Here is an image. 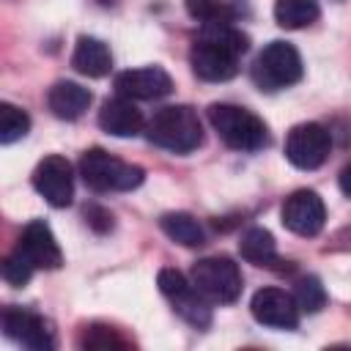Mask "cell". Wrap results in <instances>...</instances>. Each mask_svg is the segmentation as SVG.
I'll use <instances>...</instances> for the list:
<instances>
[{"label":"cell","mask_w":351,"mask_h":351,"mask_svg":"<svg viewBox=\"0 0 351 351\" xmlns=\"http://www.w3.org/2000/svg\"><path fill=\"white\" fill-rule=\"evenodd\" d=\"M145 134L154 145H159L170 154H192L203 143V123L192 107L170 104V107L156 110L148 118Z\"/></svg>","instance_id":"1"},{"label":"cell","mask_w":351,"mask_h":351,"mask_svg":"<svg viewBox=\"0 0 351 351\" xmlns=\"http://www.w3.org/2000/svg\"><path fill=\"white\" fill-rule=\"evenodd\" d=\"M208 121L219 140L233 151H261L263 145H269L266 123L247 107L217 101L208 107Z\"/></svg>","instance_id":"2"},{"label":"cell","mask_w":351,"mask_h":351,"mask_svg":"<svg viewBox=\"0 0 351 351\" xmlns=\"http://www.w3.org/2000/svg\"><path fill=\"white\" fill-rule=\"evenodd\" d=\"M80 176L93 192H129L143 184L145 173L137 165H129L104 148H90L80 159Z\"/></svg>","instance_id":"3"},{"label":"cell","mask_w":351,"mask_h":351,"mask_svg":"<svg viewBox=\"0 0 351 351\" xmlns=\"http://www.w3.org/2000/svg\"><path fill=\"white\" fill-rule=\"evenodd\" d=\"M302 58L296 52L293 44L288 41H269L255 63H252V82L258 90H266V93H274V90H282V88H291L302 80Z\"/></svg>","instance_id":"4"},{"label":"cell","mask_w":351,"mask_h":351,"mask_svg":"<svg viewBox=\"0 0 351 351\" xmlns=\"http://www.w3.org/2000/svg\"><path fill=\"white\" fill-rule=\"evenodd\" d=\"M192 285L214 304H230L241 293V271L228 255L200 258L189 271Z\"/></svg>","instance_id":"5"},{"label":"cell","mask_w":351,"mask_h":351,"mask_svg":"<svg viewBox=\"0 0 351 351\" xmlns=\"http://www.w3.org/2000/svg\"><path fill=\"white\" fill-rule=\"evenodd\" d=\"M159 291L173 302V310L192 324L195 329H206L211 324V307L208 299L192 285V280H186L178 269H162L156 277Z\"/></svg>","instance_id":"6"},{"label":"cell","mask_w":351,"mask_h":351,"mask_svg":"<svg viewBox=\"0 0 351 351\" xmlns=\"http://www.w3.org/2000/svg\"><path fill=\"white\" fill-rule=\"evenodd\" d=\"M332 137L321 123H296L285 137V156L299 170H315L329 159Z\"/></svg>","instance_id":"7"},{"label":"cell","mask_w":351,"mask_h":351,"mask_svg":"<svg viewBox=\"0 0 351 351\" xmlns=\"http://www.w3.org/2000/svg\"><path fill=\"white\" fill-rule=\"evenodd\" d=\"M239 58L241 55H236L233 49L197 33L192 52H189V66L206 82H225V80L239 74Z\"/></svg>","instance_id":"8"},{"label":"cell","mask_w":351,"mask_h":351,"mask_svg":"<svg viewBox=\"0 0 351 351\" xmlns=\"http://www.w3.org/2000/svg\"><path fill=\"white\" fill-rule=\"evenodd\" d=\"M33 186L36 192L55 208H66L74 197V170L69 159L52 154L44 156L33 170Z\"/></svg>","instance_id":"9"},{"label":"cell","mask_w":351,"mask_h":351,"mask_svg":"<svg viewBox=\"0 0 351 351\" xmlns=\"http://www.w3.org/2000/svg\"><path fill=\"white\" fill-rule=\"evenodd\" d=\"M3 332L16 340L25 348L33 351H52L55 348V329L47 318L38 313L22 310V307H5L3 310Z\"/></svg>","instance_id":"10"},{"label":"cell","mask_w":351,"mask_h":351,"mask_svg":"<svg viewBox=\"0 0 351 351\" xmlns=\"http://www.w3.org/2000/svg\"><path fill=\"white\" fill-rule=\"evenodd\" d=\"M282 225L296 233V236H315L321 233L324 222H326V208L318 192L313 189H296L285 197L282 203Z\"/></svg>","instance_id":"11"},{"label":"cell","mask_w":351,"mask_h":351,"mask_svg":"<svg viewBox=\"0 0 351 351\" xmlns=\"http://www.w3.org/2000/svg\"><path fill=\"white\" fill-rule=\"evenodd\" d=\"M14 252L22 255L33 269L52 271V269L63 266V252H60V247H58V241H55V236L44 219H33L25 225Z\"/></svg>","instance_id":"12"},{"label":"cell","mask_w":351,"mask_h":351,"mask_svg":"<svg viewBox=\"0 0 351 351\" xmlns=\"http://www.w3.org/2000/svg\"><path fill=\"white\" fill-rule=\"evenodd\" d=\"M252 318L263 326L271 329H296L299 326V304L293 299V293L282 291V288H261L255 291L252 302H250Z\"/></svg>","instance_id":"13"},{"label":"cell","mask_w":351,"mask_h":351,"mask_svg":"<svg viewBox=\"0 0 351 351\" xmlns=\"http://www.w3.org/2000/svg\"><path fill=\"white\" fill-rule=\"evenodd\" d=\"M115 88L126 99H162L173 90V80L162 66H143V69H126L115 77Z\"/></svg>","instance_id":"14"},{"label":"cell","mask_w":351,"mask_h":351,"mask_svg":"<svg viewBox=\"0 0 351 351\" xmlns=\"http://www.w3.org/2000/svg\"><path fill=\"white\" fill-rule=\"evenodd\" d=\"M99 126L112 134V137H134L145 129V118L143 112L137 110L134 99H126V96H115V99H107L99 110Z\"/></svg>","instance_id":"15"},{"label":"cell","mask_w":351,"mask_h":351,"mask_svg":"<svg viewBox=\"0 0 351 351\" xmlns=\"http://www.w3.org/2000/svg\"><path fill=\"white\" fill-rule=\"evenodd\" d=\"M47 104H49V110H52L55 118L74 121V118H80V115L90 107V90L82 88L80 82L60 80V82H55V85L49 88Z\"/></svg>","instance_id":"16"},{"label":"cell","mask_w":351,"mask_h":351,"mask_svg":"<svg viewBox=\"0 0 351 351\" xmlns=\"http://www.w3.org/2000/svg\"><path fill=\"white\" fill-rule=\"evenodd\" d=\"M71 66L85 74V77H104L110 74L112 69V55H110V47L101 41V38H93V36H80L77 38V47L71 52Z\"/></svg>","instance_id":"17"},{"label":"cell","mask_w":351,"mask_h":351,"mask_svg":"<svg viewBox=\"0 0 351 351\" xmlns=\"http://www.w3.org/2000/svg\"><path fill=\"white\" fill-rule=\"evenodd\" d=\"M239 252H241L244 261H250V263H255V266L274 269V263H280L274 236H271L266 228H250V230L241 236V241H239Z\"/></svg>","instance_id":"18"},{"label":"cell","mask_w":351,"mask_h":351,"mask_svg":"<svg viewBox=\"0 0 351 351\" xmlns=\"http://www.w3.org/2000/svg\"><path fill=\"white\" fill-rule=\"evenodd\" d=\"M159 228H162L173 241H178V244H184V247H200V244L206 241V230H203V225H200L192 214H186V211H170V214H162Z\"/></svg>","instance_id":"19"},{"label":"cell","mask_w":351,"mask_h":351,"mask_svg":"<svg viewBox=\"0 0 351 351\" xmlns=\"http://www.w3.org/2000/svg\"><path fill=\"white\" fill-rule=\"evenodd\" d=\"M318 0H277L274 3V19L285 30L307 27L318 19Z\"/></svg>","instance_id":"20"},{"label":"cell","mask_w":351,"mask_h":351,"mask_svg":"<svg viewBox=\"0 0 351 351\" xmlns=\"http://www.w3.org/2000/svg\"><path fill=\"white\" fill-rule=\"evenodd\" d=\"M27 129H30L27 112L14 107V104H8V101H3L0 104V143L11 145V143L22 140L27 134Z\"/></svg>","instance_id":"21"},{"label":"cell","mask_w":351,"mask_h":351,"mask_svg":"<svg viewBox=\"0 0 351 351\" xmlns=\"http://www.w3.org/2000/svg\"><path fill=\"white\" fill-rule=\"evenodd\" d=\"M80 346L90 351H107V348H129V340L118 335V329L104 324H90L80 335Z\"/></svg>","instance_id":"22"},{"label":"cell","mask_w":351,"mask_h":351,"mask_svg":"<svg viewBox=\"0 0 351 351\" xmlns=\"http://www.w3.org/2000/svg\"><path fill=\"white\" fill-rule=\"evenodd\" d=\"M293 299H296V304H299L302 313H318L326 304V291H324V285H321L318 277L307 274V277H299L296 280Z\"/></svg>","instance_id":"23"},{"label":"cell","mask_w":351,"mask_h":351,"mask_svg":"<svg viewBox=\"0 0 351 351\" xmlns=\"http://www.w3.org/2000/svg\"><path fill=\"white\" fill-rule=\"evenodd\" d=\"M186 11L192 19L211 25V22H233V8L228 0H186Z\"/></svg>","instance_id":"24"},{"label":"cell","mask_w":351,"mask_h":351,"mask_svg":"<svg viewBox=\"0 0 351 351\" xmlns=\"http://www.w3.org/2000/svg\"><path fill=\"white\" fill-rule=\"evenodd\" d=\"M33 271H36V269H33L22 255H16V252L5 255V261H3V280H5L8 285H14V288L27 285V280H30Z\"/></svg>","instance_id":"25"},{"label":"cell","mask_w":351,"mask_h":351,"mask_svg":"<svg viewBox=\"0 0 351 351\" xmlns=\"http://www.w3.org/2000/svg\"><path fill=\"white\" fill-rule=\"evenodd\" d=\"M85 219H88V225H90L93 230H99V233H104V230L112 228V214L104 211L101 206H88V208H85Z\"/></svg>","instance_id":"26"},{"label":"cell","mask_w":351,"mask_h":351,"mask_svg":"<svg viewBox=\"0 0 351 351\" xmlns=\"http://www.w3.org/2000/svg\"><path fill=\"white\" fill-rule=\"evenodd\" d=\"M340 189H343L346 197H351V165H346L340 170Z\"/></svg>","instance_id":"27"}]
</instances>
